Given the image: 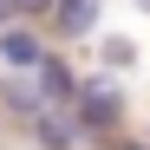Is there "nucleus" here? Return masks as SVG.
Segmentation results:
<instances>
[{"mask_svg":"<svg viewBox=\"0 0 150 150\" xmlns=\"http://www.w3.org/2000/svg\"><path fill=\"white\" fill-rule=\"evenodd\" d=\"M111 150H150V144H137V137H117V144H111Z\"/></svg>","mask_w":150,"mask_h":150,"instance_id":"0eeeda50","label":"nucleus"},{"mask_svg":"<svg viewBox=\"0 0 150 150\" xmlns=\"http://www.w3.org/2000/svg\"><path fill=\"white\" fill-rule=\"evenodd\" d=\"M52 20H59V33H65V39H79V33H91L98 0H52Z\"/></svg>","mask_w":150,"mask_h":150,"instance_id":"39448f33","label":"nucleus"},{"mask_svg":"<svg viewBox=\"0 0 150 150\" xmlns=\"http://www.w3.org/2000/svg\"><path fill=\"white\" fill-rule=\"evenodd\" d=\"M33 72H39V91L52 98V105H79V91H85V85L72 79V65H65V59H52V52H46Z\"/></svg>","mask_w":150,"mask_h":150,"instance_id":"7ed1b4c3","label":"nucleus"},{"mask_svg":"<svg viewBox=\"0 0 150 150\" xmlns=\"http://www.w3.org/2000/svg\"><path fill=\"white\" fill-rule=\"evenodd\" d=\"M0 59H7L13 72H33V65L46 59V46H39L26 26H0Z\"/></svg>","mask_w":150,"mask_h":150,"instance_id":"20e7f679","label":"nucleus"},{"mask_svg":"<svg viewBox=\"0 0 150 150\" xmlns=\"http://www.w3.org/2000/svg\"><path fill=\"white\" fill-rule=\"evenodd\" d=\"M79 131H85L79 111H65V105H46V111L33 117V137H39L46 150H72V144H79Z\"/></svg>","mask_w":150,"mask_h":150,"instance_id":"f03ea898","label":"nucleus"},{"mask_svg":"<svg viewBox=\"0 0 150 150\" xmlns=\"http://www.w3.org/2000/svg\"><path fill=\"white\" fill-rule=\"evenodd\" d=\"M79 124H85L91 137H111V124H117V85L111 79H91L79 91Z\"/></svg>","mask_w":150,"mask_h":150,"instance_id":"f257e3e1","label":"nucleus"},{"mask_svg":"<svg viewBox=\"0 0 150 150\" xmlns=\"http://www.w3.org/2000/svg\"><path fill=\"white\" fill-rule=\"evenodd\" d=\"M20 13H52V0H13Z\"/></svg>","mask_w":150,"mask_h":150,"instance_id":"423d86ee","label":"nucleus"}]
</instances>
